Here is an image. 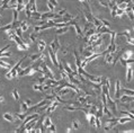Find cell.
Here are the masks:
<instances>
[{"instance_id": "4dcf8cb0", "label": "cell", "mask_w": 134, "mask_h": 133, "mask_svg": "<svg viewBox=\"0 0 134 133\" xmlns=\"http://www.w3.org/2000/svg\"><path fill=\"white\" fill-rule=\"evenodd\" d=\"M33 89H34V90H37V91H42V93H43L44 91V89H43V85H39V84H36V85H34L33 86Z\"/></svg>"}, {"instance_id": "9a60e30c", "label": "cell", "mask_w": 134, "mask_h": 133, "mask_svg": "<svg viewBox=\"0 0 134 133\" xmlns=\"http://www.w3.org/2000/svg\"><path fill=\"white\" fill-rule=\"evenodd\" d=\"M81 107H78V106H75V105H67V106H64L63 109H65V111H70V112H75V111H80Z\"/></svg>"}, {"instance_id": "bcb514c9", "label": "cell", "mask_w": 134, "mask_h": 133, "mask_svg": "<svg viewBox=\"0 0 134 133\" xmlns=\"http://www.w3.org/2000/svg\"><path fill=\"white\" fill-rule=\"evenodd\" d=\"M10 55H11V53L10 52H6V51H5V52H2L1 53V54H0V58H8V57H10Z\"/></svg>"}, {"instance_id": "c3c4849f", "label": "cell", "mask_w": 134, "mask_h": 133, "mask_svg": "<svg viewBox=\"0 0 134 133\" xmlns=\"http://www.w3.org/2000/svg\"><path fill=\"white\" fill-rule=\"evenodd\" d=\"M65 12H67V9H60L59 10V12H58V14H59L60 16H63V15H64V14H65Z\"/></svg>"}, {"instance_id": "ffe728a7", "label": "cell", "mask_w": 134, "mask_h": 133, "mask_svg": "<svg viewBox=\"0 0 134 133\" xmlns=\"http://www.w3.org/2000/svg\"><path fill=\"white\" fill-rule=\"evenodd\" d=\"M73 27H75V33H77V35H78V37H83V33H82V31H81V28H80V26L78 25V23L73 25Z\"/></svg>"}, {"instance_id": "4fadbf2b", "label": "cell", "mask_w": 134, "mask_h": 133, "mask_svg": "<svg viewBox=\"0 0 134 133\" xmlns=\"http://www.w3.org/2000/svg\"><path fill=\"white\" fill-rule=\"evenodd\" d=\"M4 118L6 120V121L10 122V123H14V122H15V116H14V114L5 113V114H4Z\"/></svg>"}, {"instance_id": "5bb4252c", "label": "cell", "mask_w": 134, "mask_h": 133, "mask_svg": "<svg viewBox=\"0 0 134 133\" xmlns=\"http://www.w3.org/2000/svg\"><path fill=\"white\" fill-rule=\"evenodd\" d=\"M133 55V51L132 50H127V51H125V52L122 54V57L124 60H129V59H131V57Z\"/></svg>"}, {"instance_id": "cb8c5ba5", "label": "cell", "mask_w": 134, "mask_h": 133, "mask_svg": "<svg viewBox=\"0 0 134 133\" xmlns=\"http://www.w3.org/2000/svg\"><path fill=\"white\" fill-rule=\"evenodd\" d=\"M92 24H94L96 27H102V20L98 19L97 17H92Z\"/></svg>"}, {"instance_id": "b9f144b4", "label": "cell", "mask_w": 134, "mask_h": 133, "mask_svg": "<svg viewBox=\"0 0 134 133\" xmlns=\"http://www.w3.org/2000/svg\"><path fill=\"white\" fill-rule=\"evenodd\" d=\"M46 5H47V8H48V10H50V11H54V8H55V7L51 4V2H50V1H47Z\"/></svg>"}, {"instance_id": "ee69618b", "label": "cell", "mask_w": 134, "mask_h": 133, "mask_svg": "<svg viewBox=\"0 0 134 133\" xmlns=\"http://www.w3.org/2000/svg\"><path fill=\"white\" fill-rule=\"evenodd\" d=\"M17 11L19 12V11H21V10H24V9H25V5L24 4H20V5H17Z\"/></svg>"}, {"instance_id": "8fae6325", "label": "cell", "mask_w": 134, "mask_h": 133, "mask_svg": "<svg viewBox=\"0 0 134 133\" xmlns=\"http://www.w3.org/2000/svg\"><path fill=\"white\" fill-rule=\"evenodd\" d=\"M78 96H79V95H78ZM88 99H89V96H88V95H85V96H79L78 97V101L80 103V105H81L82 107H83V105L88 101Z\"/></svg>"}, {"instance_id": "f5cc1de1", "label": "cell", "mask_w": 134, "mask_h": 133, "mask_svg": "<svg viewBox=\"0 0 134 133\" xmlns=\"http://www.w3.org/2000/svg\"><path fill=\"white\" fill-rule=\"evenodd\" d=\"M123 132H126V133H134V130H127V131H123Z\"/></svg>"}, {"instance_id": "7bdbcfd3", "label": "cell", "mask_w": 134, "mask_h": 133, "mask_svg": "<svg viewBox=\"0 0 134 133\" xmlns=\"http://www.w3.org/2000/svg\"><path fill=\"white\" fill-rule=\"evenodd\" d=\"M100 20H102V26H106V27H109V21L106 19H104V18H100Z\"/></svg>"}, {"instance_id": "74e56055", "label": "cell", "mask_w": 134, "mask_h": 133, "mask_svg": "<svg viewBox=\"0 0 134 133\" xmlns=\"http://www.w3.org/2000/svg\"><path fill=\"white\" fill-rule=\"evenodd\" d=\"M46 131L47 132H56V126H55L54 123H52V124L46 129Z\"/></svg>"}, {"instance_id": "836d02e7", "label": "cell", "mask_w": 134, "mask_h": 133, "mask_svg": "<svg viewBox=\"0 0 134 133\" xmlns=\"http://www.w3.org/2000/svg\"><path fill=\"white\" fill-rule=\"evenodd\" d=\"M97 109H98V107H97V106H96V105H91L90 107H89V114H96V112H97Z\"/></svg>"}, {"instance_id": "60d3db41", "label": "cell", "mask_w": 134, "mask_h": 133, "mask_svg": "<svg viewBox=\"0 0 134 133\" xmlns=\"http://www.w3.org/2000/svg\"><path fill=\"white\" fill-rule=\"evenodd\" d=\"M124 12H125V10H124V9H121V8H118V7H117V9H116V15H118L119 17H122Z\"/></svg>"}, {"instance_id": "6da1fadb", "label": "cell", "mask_w": 134, "mask_h": 133, "mask_svg": "<svg viewBox=\"0 0 134 133\" xmlns=\"http://www.w3.org/2000/svg\"><path fill=\"white\" fill-rule=\"evenodd\" d=\"M39 68L43 70V73L45 74V76H47L48 78H53V79H54V74H53V72H52V70L48 68V65H47L45 62H43V61H42V62H41V67H39Z\"/></svg>"}, {"instance_id": "484cf974", "label": "cell", "mask_w": 134, "mask_h": 133, "mask_svg": "<svg viewBox=\"0 0 134 133\" xmlns=\"http://www.w3.org/2000/svg\"><path fill=\"white\" fill-rule=\"evenodd\" d=\"M28 107H29V105L26 104V103H25V101H20V111H21L23 113L27 112Z\"/></svg>"}, {"instance_id": "52a82bcc", "label": "cell", "mask_w": 134, "mask_h": 133, "mask_svg": "<svg viewBox=\"0 0 134 133\" xmlns=\"http://www.w3.org/2000/svg\"><path fill=\"white\" fill-rule=\"evenodd\" d=\"M96 32H97V33H102V34H110V32H112V31L109 29V27L102 26V27H97Z\"/></svg>"}, {"instance_id": "7c38bea8", "label": "cell", "mask_w": 134, "mask_h": 133, "mask_svg": "<svg viewBox=\"0 0 134 133\" xmlns=\"http://www.w3.org/2000/svg\"><path fill=\"white\" fill-rule=\"evenodd\" d=\"M0 68L2 69H11V63L10 62H7V61H4L0 59Z\"/></svg>"}, {"instance_id": "f1b7e54d", "label": "cell", "mask_w": 134, "mask_h": 133, "mask_svg": "<svg viewBox=\"0 0 134 133\" xmlns=\"http://www.w3.org/2000/svg\"><path fill=\"white\" fill-rule=\"evenodd\" d=\"M41 16H42V14H41V12H38L37 10L32 12V18H34V19H36V20L41 19Z\"/></svg>"}, {"instance_id": "9c48e42d", "label": "cell", "mask_w": 134, "mask_h": 133, "mask_svg": "<svg viewBox=\"0 0 134 133\" xmlns=\"http://www.w3.org/2000/svg\"><path fill=\"white\" fill-rule=\"evenodd\" d=\"M16 77H18V72L16 70H12V69H10L9 72L6 73V78L7 79H12V78H16Z\"/></svg>"}, {"instance_id": "277c9868", "label": "cell", "mask_w": 134, "mask_h": 133, "mask_svg": "<svg viewBox=\"0 0 134 133\" xmlns=\"http://www.w3.org/2000/svg\"><path fill=\"white\" fill-rule=\"evenodd\" d=\"M114 97L116 101L119 99V97H121V81L119 80H116L115 82V93H114Z\"/></svg>"}, {"instance_id": "d4e9b609", "label": "cell", "mask_w": 134, "mask_h": 133, "mask_svg": "<svg viewBox=\"0 0 134 133\" xmlns=\"http://www.w3.org/2000/svg\"><path fill=\"white\" fill-rule=\"evenodd\" d=\"M52 124V121H51V118L47 116V117H44V121H43V125H44V128H45V130L50 126V125Z\"/></svg>"}, {"instance_id": "9f6ffc18", "label": "cell", "mask_w": 134, "mask_h": 133, "mask_svg": "<svg viewBox=\"0 0 134 133\" xmlns=\"http://www.w3.org/2000/svg\"><path fill=\"white\" fill-rule=\"evenodd\" d=\"M80 2H85V1H89V0H79Z\"/></svg>"}, {"instance_id": "3957f363", "label": "cell", "mask_w": 134, "mask_h": 133, "mask_svg": "<svg viewBox=\"0 0 134 133\" xmlns=\"http://www.w3.org/2000/svg\"><path fill=\"white\" fill-rule=\"evenodd\" d=\"M48 55H50V59H51L52 63L54 64V67H59V61H58V58H56V53H54L52 51V48H48Z\"/></svg>"}, {"instance_id": "ac0fdd59", "label": "cell", "mask_w": 134, "mask_h": 133, "mask_svg": "<svg viewBox=\"0 0 134 133\" xmlns=\"http://www.w3.org/2000/svg\"><path fill=\"white\" fill-rule=\"evenodd\" d=\"M46 48V42L43 40H39L38 41V52H43L44 50Z\"/></svg>"}, {"instance_id": "44dd1931", "label": "cell", "mask_w": 134, "mask_h": 133, "mask_svg": "<svg viewBox=\"0 0 134 133\" xmlns=\"http://www.w3.org/2000/svg\"><path fill=\"white\" fill-rule=\"evenodd\" d=\"M118 122H107V125L105 126V131H110V130H113V128H114L115 125H117Z\"/></svg>"}, {"instance_id": "e0dca14e", "label": "cell", "mask_w": 134, "mask_h": 133, "mask_svg": "<svg viewBox=\"0 0 134 133\" xmlns=\"http://www.w3.org/2000/svg\"><path fill=\"white\" fill-rule=\"evenodd\" d=\"M132 121V118L129 116H123L118 118V124H125V123H129V122Z\"/></svg>"}, {"instance_id": "1f68e13d", "label": "cell", "mask_w": 134, "mask_h": 133, "mask_svg": "<svg viewBox=\"0 0 134 133\" xmlns=\"http://www.w3.org/2000/svg\"><path fill=\"white\" fill-rule=\"evenodd\" d=\"M17 48H18L19 51H26L28 48V45L24 44V43H20V44H17Z\"/></svg>"}, {"instance_id": "f546056e", "label": "cell", "mask_w": 134, "mask_h": 133, "mask_svg": "<svg viewBox=\"0 0 134 133\" xmlns=\"http://www.w3.org/2000/svg\"><path fill=\"white\" fill-rule=\"evenodd\" d=\"M15 33H16V35H17V36L20 37V38L24 41V38H23V29L20 28V26L19 27H17V28H15Z\"/></svg>"}, {"instance_id": "d6a6232c", "label": "cell", "mask_w": 134, "mask_h": 133, "mask_svg": "<svg viewBox=\"0 0 134 133\" xmlns=\"http://www.w3.org/2000/svg\"><path fill=\"white\" fill-rule=\"evenodd\" d=\"M123 94H125V95H129V96H134V90H132V89H123L122 90Z\"/></svg>"}, {"instance_id": "5b68a950", "label": "cell", "mask_w": 134, "mask_h": 133, "mask_svg": "<svg viewBox=\"0 0 134 133\" xmlns=\"http://www.w3.org/2000/svg\"><path fill=\"white\" fill-rule=\"evenodd\" d=\"M60 48H61V45H60V42H59V38L58 37H55L54 40H53V42L51 43V48L52 51L54 53H56L58 51L60 50Z\"/></svg>"}, {"instance_id": "603a6c76", "label": "cell", "mask_w": 134, "mask_h": 133, "mask_svg": "<svg viewBox=\"0 0 134 133\" xmlns=\"http://www.w3.org/2000/svg\"><path fill=\"white\" fill-rule=\"evenodd\" d=\"M125 12H126V15H127V17H129L130 19L134 20V14H133V11H132V9H131V7H126Z\"/></svg>"}, {"instance_id": "2e32d148", "label": "cell", "mask_w": 134, "mask_h": 133, "mask_svg": "<svg viewBox=\"0 0 134 133\" xmlns=\"http://www.w3.org/2000/svg\"><path fill=\"white\" fill-rule=\"evenodd\" d=\"M27 115H28L27 112H25V113H15V114H14L15 118H17V120H20V121H24V120H25V117L27 116Z\"/></svg>"}, {"instance_id": "e575fe53", "label": "cell", "mask_w": 134, "mask_h": 133, "mask_svg": "<svg viewBox=\"0 0 134 133\" xmlns=\"http://www.w3.org/2000/svg\"><path fill=\"white\" fill-rule=\"evenodd\" d=\"M18 14L19 12L17 11V9H12V21H16V20H18Z\"/></svg>"}, {"instance_id": "4316f807", "label": "cell", "mask_w": 134, "mask_h": 133, "mask_svg": "<svg viewBox=\"0 0 134 133\" xmlns=\"http://www.w3.org/2000/svg\"><path fill=\"white\" fill-rule=\"evenodd\" d=\"M69 26H67V27H60V28L56 29V34L58 35H60V34H64V33H67L68 31H69Z\"/></svg>"}, {"instance_id": "f35d334b", "label": "cell", "mask_w": 134, "mask_h": 133, "mask_svg": "<svg viewBox=\"0 0 134 133\" xmlns=\"http://www.w3.org/2000/svg\"><path fill=\"white\" fill-rule=\"evenodd\" d=\"M61 72V77H62L64 80H68V78H69V73L67 72V71H64V70H61L60 71Z\"/></svg>"}, {"instance_id": "7402d4cb", "label": "cell", "mask_w": 134, "mask_h": 133, "mask_svg": "<svg viewBox=\"0 0 134 133\" xmlns=\"http://www.w3.org/2000/svg\"><path fill=\"white\" fill-rule=\"evenodd\" d=\"M73 55H75V65H77V68L78 67H80V64H81V60H80V57H79V54L77 51H73Z\"/></svg>"}, {"instance_id": "d590c367", "label": "cell", "mask_w": 134, "mask_h": 133, "mask_svg": "<svg viewBox=\"0 0 134 133\" xmlns=\"http://www.w3.org/2000/svg\"><path fill=\"white\" fill-rule=\"evenodd\" d=\"M79 126H80V123L78 120H73L72 121V130H78Z\"/></svg>"}, {"instance_id": "30bf717a", "label": "cell", "mask_w": 134, "mask_h": 133, "mask_svg": "<svg viewBox=\"0 0 134 133\" xmlns=\"http://www.w3.org/2000/svg\"><path fill=\"white\" fill-rule=\"evenodd\" d=\"M42 54H43V52H38V53H35V54H32V55H29L28 58H29V60H31L32 62H35V61L41 59Z\"/></svg>"}, {"instance_id": "f6af8a7d", "label": "cell", "mask_w": 134, "mask_h": 133, "mask_svg": "<svg viewBox=\"0 0 134 133\" xmlns=\"http://www.w3.org/2000/svg\"><path fill=\"white\" fill-rule=\"evenodd\" d=\"M117 7H118V8L124 9V10H125L126 7H127V4H126V2H122V4H118V5H117Z\"/></svg>"}, {"instance_id": "83f0119b", "label": "cell", "mask_w": 134, "mask_h": 133, "mask_svg": "<svg viewBox=\"0 0 134 133\" xmlns=\"http://www.w3.org/2000/svg\"><path fill=\"white\" fill-rule=\"evenodd\" d=\"M20 28L23 29V32H25V31H27V29L29 28V24H28L26 20H24V21L20 23Z\"/></svg>"}, {"instance_id": "db71d44e", "label": "cell", "mask_w": 134, "mask_h": 133, "mask_svg": "<svg viewBox=\"0 0 134 133\" xmlns=\"http://www.w3.org/2000/svg\"><path fill=\"white\" fill-rule=\"evenodd\" d=\"M4 101H5V97L0 95V103H4Z\"/></svg>"}, {"instance_id": "ab89813d", "label": "cell", "mask_w": 134, "mask_h": 133, "mask_svg": "<svg viewBox=\"0 0 134 133\" xmlns=\"http://www.w3.org/2000/svg\"><path fill=\"white\" fill-rule=\"evenodd\" d=\"M12 96H14V98H15L16 101H20V97H19V94H18V91H17V90H14V91H12Z\"/></svg>"}, {"instance_id": "7dc6e473", "label": "cell", "mask_w": 134, "mask_h": 133, "mask_svg": "<svg viewBox=\"0 0 134 133\" xmlns=\"http://www.w3.org/2000/svg\"><path fill=\"white\" fill-rule=\"evenodd\" d=\"M29 40H31V42H36V35L34 33H32L29 35Z\"/></svg>"}, {"instance_id": "8992f818", "label": "cell", "mask_w": 134, "mask_h": 133, "mask_svg": "<svg viewBox=\"0 0 134 133\" xmlns=\"http://www.w3.org/2000/svg\"><path fill=\"white\" fill-rule=\"evenodd\" d=\"M81 11L83 12V15H85V18H86L87 21H90V23H92V14H91L90 11H88L87 9H82L81 8Z\"/></svg>"}, {"instance_id": "d6986e66", "label": "cell", "mask_w": 134, "mask_h": 133, "mask_svg": "<svg viewBox=\"0 0 134 133\" xmlns=\"http://www.w3.org/2000/svg\"><path fill=\"white\" fill-rule=\"evenodd\" d=\"M24 10H25V14H26V17H27V18H32V10H31V6H29V5L28 4H26L25 5V9H24Z\"/></svg>"}, {"instance_id": "681fc988", "label": "cell", "mask_w": 134, "mask_h": 133, "mask_svg": "<svg viewBox=\"0 0 134 133\" xmlns=\"http://www.w3.org/2000/svg\"><path fill=\"white\" fill-rule=\"evenodd\" d=\"M10 48V44L9 45H6V46H4V48H0V54H1V53L2 52H5V51H6V50H8V48Z\"/></svg>"}, {"instance_id": "816d5d0a", "label": "cell", "mask_w": 134, "mask_h": 133, "mask_svg": "<svg viewBox=\"0 0 134 133\" xmlns=\"http://www.w3.org/2000/svg\"><path fill=\"white\" fill-rule=\"evenodd\" d=\"M48 1H50V2H51V4L54 6V7L59 6V4H58V1H56V0H48Z\"/></svg>"}, {"instance_id": "7a4b0ae2", "label": "cell", "mask_w": 134, "mask_h": 133, "mask_svg": "<svg viewBox=\"0 0 134 133\" xmlns=\"http://www.w3.org/2000/svg\"><path fill=\"white\" fill-rule=\"evenodd\" d=\"M134 72H133V68L130 64L126 65V82H131L133 80Z\"/></svg>"}, {"instance_id": "11a10c76", "label": "cell", "mask_w": 134, "mask_h": 133, "mask_svg": "<svg viewBox=\"0 0 134 133\" xmlns=\"http://www.w3.org/2000/svg\"><path fill=\"white\" fill-rule=\"evenodd\" d=\"M25 103H26L27 105H31L32 104V101H31V99H26V101H25Z\"/></svg>"}, {"instance_id": "8d00e7d4", "label": "cell", "mask_w": 134, "mask_h": 133, "mask_svg": "<svg viewBox=\"0 0 134 133\" xmlns=\"http://www.w3.org/2000/svg\"><path fill=\"white\" fill-rule=\"evenodd\" d=\"M95 126L97 129H100L102 128V122H100V117H96L95 118Z\"/></svg>"}, {"instance_id": "ba28073f", "label": "cell", "mask_w": 134, "mask_h": 133, "mask_svg": "<svg viewBox=\"0 0 134 133\" xmlns=\"http://www.w3.org/2000/svg\"><path fill=\"white\" fill-rule=\"evenodd\" d=\"M115 53H110V52H106L105 53V63H112L113 62V58H114Z\"/></svg>"}, {"instance_id": "f907efd6", "label": "cell", "mask_w": 134, "mask_h": 133, "mask_svg": "<svg viewBox=\"0 0 134 133\" xmlns=\"http://www.w3.org/2000/svg\"><path fill=\"white\" fill-rule=\"evenodd\" d=\"M127 42H129V44H131V45H134V38L132 36L131 37H129L127 38Z\"/></svg>"}]
</instances>
